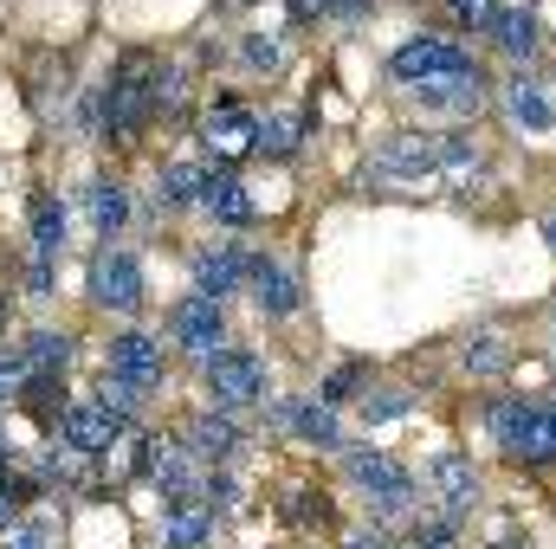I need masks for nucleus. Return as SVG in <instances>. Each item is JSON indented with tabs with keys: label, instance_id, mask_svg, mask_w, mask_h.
<instances>
[{
	"label": "nucleus",
	"instance_id": "1",
	"mask_svg": "<svg viewBox=\"0 0 556 549\" xmlns=\"http://www.w3.org/2000/svg\"><path fill=\"white\" fill-rule=\"evenodd\" d=\"M155 78H162V59L155 52H124L117 72H111V85H104V98L85 111V124L104 142H137L142 124L162 117L155 111Z\"/></svg>",
	"mask_w": 556,
	"mask_h": 549
},
{
	"label": "nucleus",
	"instance_id": "2",
	"mask_svg": "<svg viewBox=\"0 0 556 549\" xmlns=\"http://www.w3.org/2000/svg\"><path fill=\"white\" fill-rule=\"evenodd\" d=\"M343 459V478L363 491V505H369V518L376 524H389V518H408V511H420V485L415 472L395 459V452H382V446H343L337 452Z\"/></svg>",
	"mask_w": 556,
	"mask_h": 549
},
{
	"label": "nucleus",
	"instance_id": "3",
	"mask_svg": "<svg viewBox=\"0 0 556 549\" xmlns=\"http://www.w3.org/2000/svg\"><path fill=\"white\" fill-rule=\"evenodd\" d=\"M485 426L518 465H556V408L505 395V401H485Z\"/></svg>",
	"mask_w": 556,
	"mask_h": 549
},
{
	"label": "nucleus",
	"instance_id": "4",
	"mask_svg": "<svg viewBox=\"0 0 556 549\" xmlns=\"http://www.w3.org/2000/svg\"><path fill=\"white\" fill-rule=\"evenodd\" d=\"M201 395H207V408H227V413L266 408V395H273L266 356H260V349H240V343L214 349V356L201 362Z\"/></svg>",
	"mask_w": 556,
	"mask_h": 549
},
{
	"label": "nucleus",
	"instance_id": "5",
	"mask_svg": "<svg viewBox=\"0 0 556 549\" xmlns=\"http://www.w3.org/2000/svg\"><path fill=\"white\" fill-rule=\"evenodd\" d=\"M479 168V149L466 137H433V130H402L376 149V175H466Z\"/></svg>",
	"mask_w": 556,
	"mask_h": 549
},
{
	"label": "nucleus",
	"instance_id": "6",
	"mask_svg": "<svg viewBox=\"0 0 556 549\" xmlns=\"http://www.w3.org/2000/svg\"><path fill=\"white\" fill-rule=\"evenodd\" d=\"M85 291H91V304L98 310H111V317H142V304H149V278H142V259L130 246H98L91 253V272H85Z\"/></svg>",
	"mask_w": 556,
	"mask_h": 549
},
{
	"label": "nucleus",
	"instance_id": "7",
	"mask_svg": "<svg viewBox=\"0 0 556 549\" xmlns=\"http://www.w3.org/2000/svg\"><path fill=\"white\" fill-rule=\"evenodd\" d=\"M162 330H168V343H175L181 356L207 362L214 349H227V304H220V297H207V291H181V297L168 304Z\"/></svg>",
	"mask_w": 556,
	"mask_h": 549
},
{
	"label": "nucleus",
	"instance_id": "8",
	"mask_svg": "<svg viewBox=\"0 0 556 549\" xmlns=\"http://www.w3.org/2000/svg\"><path fill=\"white\" fill-rule=\"evenodd\" d=\"M137 426L124 420V413H111L98 395H78V401H65L59 413V426H52V439H65L72 452H85V459H111V452H124V439H130Z\"/></svg>",
	"mask_w": 556,
	"mask_h": 549
},
{
	"label": "nucleus",
	"instance_id": "9",
	"mask_svg": "<svg viewBox=\"0 0 556 549\" xmlns=\"http://www.w3.org/2000/svg\"><path fill=\"white\" fill-rule=\"evenodd\" d=\"M266 420H273L278 433L304 439V446H324V452H343V446H350V433H343L337 408L317 401V395H278V401H266Z\"/></svg>",
	"mask_w": 556,
	"mask_h": 549
},
{
	"label": "nucleus",
	"instance_id": "10",
	"mask_svg": "<svg viewBox=\"0 0 556 549\" xmlns=\"http://www.w3.org/2000/svg\"><path fill=\"white\" fill-rule=\"evenodd\" d=\"M389 72H395V85H433V78H459V72H479L472 65V52L466 46H453V39H433V33H420L408 39L395 59H389Z\"/></svg>",
	"mask_w": 556,
	"mask_h": 549
},
{
	"label": "nucleus",
	"instance_id": "11",
	"mask_svg": "<svg viewBox=\"0 0 556 549\" xmlns=\"http://www.w3.org/2000/svg\"><path fill=\"white\" fill-rule=\"evenodd\" d=\"M104 369L124 375V382H137L142 395H155V388L168 382V349H162V336H149V330H117L111 349H104Z\"/></svg>",
	"mask_w": 556,
	"mask_h": 549
},
{
	"label": "nucleus",
	"instance_id": "12",
	"mask_svg": "<svg viewBox=\"0 0 556 549\" xmlns=\"http://www.w3.org/2000/svg\"><path fill=\"white\" fill-rule=\"evenodd\" d=\"M181 446H188L201 465H233V459L247 452V426H240V413H227V408H201V413H188Z\"/></svg>",
	"mask_w": 556,
	"mask_h": 549
},
{
	"label": "nucleus",
	"instance_id": "13",
	"mask_svg": "<svg viewBox=\"0 0 556 549\" xmlns=\"http://www.w3.org/2000/svg\"><path fill=\"white\" fill-rule=\"evenodd\" d=\"M201 142L214 149V162H240V155H253V149H260V117H253L247 104L220 98V104L201 117Z\"/></svg>",
	"mask_w": 556,
	"mask_h": 549
},
{
	"label": "nucleus",
	"instance_id": "14",
	"mask_svg": "<svg viewBox=\"0 0 556 549\" xmlns=\"http://www.w3.org/2000/svg\"><path fill=\"white\" fill-rule=\"evenodd\" d=\"M247 291H253L260 317H291V310L304 304V284H298V272H291L278 253H253V259H247Z\"/></svg>",
	"mask_w": 556,
	"mask_h": 549
},
{
	"label": "nucleus",
	"instance_id": "15",
	"mask_svg": "<svg viewBox=\"0 0 556 549\" xmlns=\"http://www.w3.org/2000/svg\"><path fill=\"white\" fill-rule=\"evenodd\" d=\"M26 240H33V259H65V246H72V214H65V201H59L52 188H39V194L26 201Z\"/></svg>",
	"mask_w": 556,
	"mask_h": 549
},
{
	"label": "nucleus",
	"instance_id": "16",
	"mask_svg": "<svg viewBox=\"0 0 556 549\" xmlns=\"http://www.w3.org/2000/svg\"><path fill=\"white\" fill-rule=\"evenodd\" d=\"M427 478H433V498H440V511H459V518H472V505H479V465L466 459V452H433V465H427Z\"/></svg>",
	"mask_w": 556,
	"mask_h": 549
},
{
	"label": "nucleus",
	"instance_id": "17",
	"mask_svg": "<svg viewBox=\"0 0 556 549\" xmlns=\"http://www.w3.org/2000/svg\"><path fill=\"white\" fill-rule=\"evenodd\" d=\"M247 259L253 253H240L233 240H214V246H201L194 253V291H207V297H233V291H247Z\"/></svg>",
	"mask_w": 556,
	"mask_h": 549
},
{
	"label": "nucleus",
	"instance_id": "18",
	"mask_svg": "<svg viewBox=\"0 0 556 549\" xmlns=\"http://www.w3.org/2000/svg\"><path fill=\"white\" fill-rule=\"evenodd\" d=\"M201 214H214L220 227H253V194L233 168H207V188H201Z\"/></svg>",
	"mask_w": 556,
	"mask_h": 549
},
{
	"label": "nucleus",
	"instance_id": "19",
	"mask_svg": "<svg viewBox=\"0 0 556 549\" xmlns=\"http://www.w3.org/2000/svg\"><path fill=\"white\" fill-rule=\"evenodd\" d=\"M85 214H91V227H98L104 240H117V233L130 227V188H124L117 175H91V181H85Z\"/></svg>",
	"mask_w": 556,
	"mask_h": 549
},
{
	"label": "nucleus",
	"instance_id": "20",
	"mask_svg": "<svg viewBox=\"0 0 556 549\" xmlns=\"http://www.w3.org/2000/svg\"><path fill=\"white\" fill-rule=\"evenodd\" d=\"M220 537V518L207 505H175L162 511V549H214Z\"/></svg>",
	"mask_w": 556,
	"mask_h": 549
},
{
	"label": "nucleus",
	"instance_id": "21",
	"mask_svg": "<svg viewBox=\"0 0 556 549\" xmlns=\"http://www.w3.org/2000/svg\"><path fill=\"white\" fill-rule=\"evenodd\" d=\"M201 188H207V168H194V162H162V168H155V207H162V214L201 207Z\"/></svg>",
	"mask_w": 556,
	"mask_h": 549
},
{
	"label": "nucleus",
	"instance_id": "22",
	"mask_svg": "<svg viewBox=\"0 0 556 549\" xmlns=\"http://www.w3.org/2000/svg\"><path fill=\"white\" fill-rule=\"evenodd\" d=\"M72 330H26L13 349H20V362H26V375H65V362H72Z\"/></svg>",
	"mask_w": 556,
	"mask_h": 549
},
{
	"label": "nucleus",
	"instance_id": "23",
	"mask_svg": "<svg viewBox=\"0 0 556 549\" xmlns=\"http://www.w3.org/2000/svg\"><path fill=\"white\" fill-rule=\"evenodd\" d=\"M420 104H433V111H453V117H472L479 104H485V78L479 72H459V78H433V85H415Z\"/></svg>",
	"mask_w": 556,
	"mask_h": 549
},
{
	"label": "nucleus",
	"instance_id": "24",
	"mask_svg": "<svg viewBox=\"0 0 556 549\" xmlns=\"http://www.w3.org/2000/svg\"><path fill=\"white\" fill-rule=\"evenodd\" d=\"M13 408L33 413V420L52 433V426H59V413H65V375H26V382H20V395H13Z\"/></svg>",
	"mask_w": 556,
	"mask_h": 549
},
{
	"label": "nucleus",
	"instance_id": "25",
	"mask_svg": "<svg viewBox=\"0 0 556 549\" xmlns=\"http://www.w3.org/2000/svg\"><path fill=\"white\" fill-rule=\"evenodd\" d=\"M505 104H511V117H518L525 130H551V124H556V104H551V91H544L538 78H525V72H518V78L505 85Z\"/></svg>",
	"mask_w": 556,
	"mask_h": 549
},
{
	"label": "nucleus",
	"instance_id": "26",
	"mask_svg": "<svg viewBox=\"0 0 556 549\" xmlns=\"http://www.w3.org/2000/svg\"><path fill=\"white\" fill-rule=\"evenodd\" d=\"M492 39H498V52H505V59H531L544 33H538V13H531V7H511V13H498V20H492Z\"/></svg>",
	"mask_w": 556,
	"mask_h": 549
},
{
	"label": "nucleus",
	"instance_id": "27",
	"mask_svg": "<svg viewBox=\"0 0 556 549\" xmlns=\"http://www.w3.org/2000/svg\"><path fill=\"white\" fill-rule=\"evenodd\" d=\"M298 149H304V117H298V111L260 117V155H266V162H291Z\"/></svg>",
	"mask_w": 556,
	"mask_h": 549
},
{
	"label": "nucleus",
	"instance_id": "28",
	"mask_svg": "<svg viewBox=\"0 0 556 549\" xmlns=\"http://www.w3.org/2000/svg\"><path fill=\"white\" fill-rule=\"evenodd\" d=\"M459 362H466L472 375H505V369H511V343H505L498 330H472V336L459 343Z\"/></svg>",
	"mask_w": 556,
	"mask_h": 549
},
{
	"label": "nucleus",
	"instance_id": "29",
	"mask_svg": "<svg viewBox=\"0 0 556 549\" xmlns=\"http://www.w3.org/2000/svg\"><path fill=\"white\" fill-rule=\"evenodd\" d=\"M59 544H65V524H59L52 511H39V505H33V511L0 537V549H59Z\"/></svg>",
	"mask_w": 556,
	"mask_h": 549
},
{
	"label": "nucleus",
	"instance_id": "30",
	"mask_svg": "<svg viewBox=\"0 0 556 549\" xmlns=\"http://www.w3.org/2000/svg\"><path fill=\"white\" fill-rule=\"evenodd\" d=\"M98 401H104L111 413H124L130 426H137V420H142V408H149V395H142L137 382H124V375H111V369L98 375Z\"/></svg>",
	"mask_w": 556,
	"mask_h": 549
},
{
	"label": "nucleus",
	"instance_id": "31",
	"mask_svg": "<svg viewBox=\"0 0 556 549\" xmlns=\"http://www.w3.org/2000/svg\"><path fill=\"white\" fill-rule=\"evenodd\" d=\"M278 511H285V524H298V531H311V524H324V518H330V505H324V491H311V485H291Z\"/></svg>",
	"mask_w": 556,
	"mask_h": 549
},
{
	"label": "nucleus",
	"instance_id": "32",
	"mask_svg": "<svg viewBox=\"0 0 556 549\" xmlns=\"http://www.w3.org/2000/svg\"><path fill=\"white\" fill-rule=\"evenodd\" d=\"M363 395H369V369H363V362L337 369V375L317 388V401H330V408H343V401H363Z\"/></svg>",
	"mask_w": 556,
	"mask_h": 549
},
{
	"label": "nucleus",
	"instance_id": "33",
	"mask_svg": "<svg viewBox=\"0 0 556 549\" xmlns=\"http://www.w3.org/2000/svg\"><path fill=\"white\" fill-rule=\"evenodd\" d=\"M402 413H415V395H408V388H376V395H363V420H369V426L402 420Z\"/></svg>",
	"mask_w": 556,
	"mask_h": 549
},
{
	"label": "nucleus",
	"instance_id": "34",
	"mask_svg": "<svg viewBox=\"0 0 556 549\" xmlns=\"http://www.w3.org/2000/svg\"><path fill=\"white\" fill-rule=\"evenodd\" d=\"M240 52H247V65H253V72H278V65H285V46H278V39H266V33H253Z\"/></svg>",
	"mask_w": 556,
	"mask_h": 549
},
{
	"label": "nucleus",
	"instance_id": "35",
	"mask_svg": "<svg viewBox=\"0 0 556 549\" xmlns=\"http://www.w3.org/2000/svg\"><path fill=\"white\" fill-rule=\"evenodd\" d=\"M26 297H59V259H26Z\"/></svg>",
	"mask_w": 556,
	"mask_h": 549
},
{
	"label": "nucleus",
	"instance_id": "36",
	"mask_svg": "<svg viewBox=\"0 0 556 549\" xmlns=\"http://www.w3.org/2000/svg\"><path fill=\"white\" fill-rule=\"evenodd\" d=\"M446 7H453V20L472 26V33H485V26L498 20V0H446Z\"/></svg>",
	"mask_w": 556,
	"mask_h": 549
},
{
	"label": "nucleus",
	"instance_id": "37",
	"mask_svg": "<svg viewBox=\"0 0 556 549\" xmlns=\"http://www.w3.org/2000/svg\"><path fill=\"white\" fill-rule=\"evenodd\" d=\"M343 549H402V544H395V537H389L382 524H369V531H356V537H350Z\"/></svg>",
	"mask_w": 556,
	"mask_h": 549
},
{
	"label": "nucleus",
	"instance_id": "38",
	"mask_svg": "<svg viewBox=\"0 0 556 549\" xmlns=\"http://www.w3.org/2000/svg\"><path fill=\"white\" fill-rule=\"evenodd\" d=\"M369 7H376V0H337V7H330V20H343V26H356V20H363Z\"/></svg>",
	"mask_w": 556,
	"mask_h": 549
},
{
	"label": "nucleus",
	"instance_id": "39",
	"mask_svg": "<svg viewBox=\"0 0 556 549\" xmlns=\"http://www.w3.org/2000/svg\"><path fill=\"white\" fill-rule=\"evenodd\" d=\"M337 0H291V20H330Z\"/></svg>",
	"mask_w": 556,
	"mask_h": 549
},
{
	"label": "nucleus",
	"instance_id": "40",
	"mask_svg": "<svg viewBox=\"0 0 556 549\" xmlns=\"http://www.w3.org/2000/svg\"><path fill=\"white\" fill-rule=\"evenodd\" d=\"M7 330H13V297L0 291V343H7Z\"/></svg>",
	"mask_w": 556,
	"mask_h": 549
},
{
	"label": "nucleus",
	"instance_id": "41",
	"mask_svg": "<svg viewBox=\"0 0 556 549\" xmlns=\"http://www.w3.org/2000/svg\"><path fill=\"white\" fill-rule=\"evenodd\" d=\"M544 240H551V253H556V214H544Z\"/></svg>",
	"mask_w": 556,
	"mask_h": 549
},
{
	"label": "nucleus",
	"instance_id": "42",
	"mask_svg": "<svg viewBox=\"0 0 556 549\" xmlns=\"http://www.w3.org/2000/svg\"><path fill=\"white\" fill-rule=\"evenodd\" d=\"M492 549H531V544H511V537H505V544H492Z\"/></svg>",
	"mask_w": 556,
	"mask_h": 549
},
{
	"label": "nucleus",
	"instance_id": "43",
	"mask_svg": "<svg viewBox=\"0 0 556 549\" xmlns=\"http://www.w3.org/2000/svg\"><path fill=\"white\" fill-rule=\"evenodd\" d=\"M227 7H253V0H227Z\"/></svg>",
	"mask_w": 556,
	"mask_h": 549
},
{
	"label": "nucleus",
	"instance_id": "44",
	"mask_svg": "<svg viewBox=\"0 0 556 549\" xmlns=\"http://www.w3.org/2000/svg\"><path fill=\"white\" fill-rule=\"evenodd\" d=\"M551 336H556V330H551Z\"/></svg>",
	"mask_w": 556,
	"mask_h": 549
}]
</instances>
